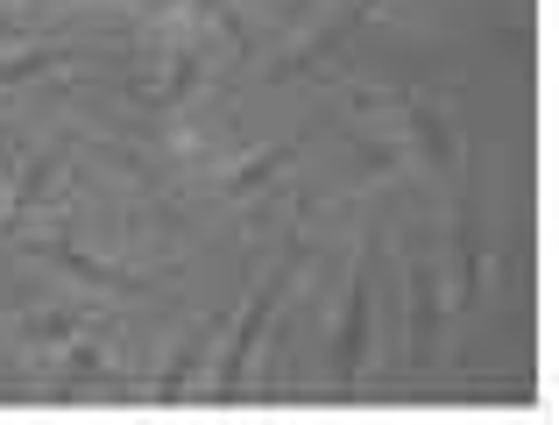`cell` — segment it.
<instances>
[{
    "mask_svg": "<svg viewBox=\"0 0 559 425\" xmlns=\"http://www.w3.org/2000/svg\"><path fill=\"white\" fill-rule=\"evenodd\" d=\"M396 142H404V156L418 170H432V178H453V164H461V135H453V121L432 99H396Z\"/></svg>",
    "mask_w": 559,
    "mask_h": 425,
    "instance_id": "6da1fadb",
    "label": "cell"
},
{
    "mask_svg": "<svg viewBox=\"0 0 559 425\" xmlns=\"http://www.w3.org/2000/svg\"><path fill=\"white\" fill-rule=\"evenodd\" d=\"M284 291H290V270H276L270 284L255 291V305L241 312V327H234V341H227V355H219V369H213V390H234L248 376V355H255V341H262V327H270V312L284 305Z\"/></svg>",
    "mask_w": 559,
    "mask_h": 425,
    "instance_id": "7a4b0ae2",
    "label": "cell"
},
{
    "mask_svg": "<svg viewBox=\"0 0 559 425\" xmlns=\"http://www.w3.org/2000/svg\"><path fill=\"white\" fill-rule=\"evenodd\" d=\"M361 362H369V262H355V276H347V305L333 327V376L355 383Z\"/></svg>",
    "mask_w": 559,
    "mask_h": 425,
    "instance_id": "3957f363",
    "label": "cell"
},
{
    "mask_svg": "<svg viewBox=\"0 0 559 425\" xmlns=\"http://www.w3.org/2000/svg\"><path fill=\"white\" fill-rule=\"evenodd\" d=\"M404 298H411V355H432L439 319H447V305H453L447 276H432L425 262H411V270H404Z\"/></svg>",
    "mask_w": 559,
    "mask_h": 425,
    "instance_id": "277c9868",
    "label": "cell"
},
{
    "mask_svg": "<svg viewBox=\"0 0 559 425\" xmlns=\"http://www.w3.org/2000/svg\"><path fill=\"white\" fill-rule=\"evenodd\" d=\"M57 164H64V150H43L28 170H14V192H8V206H0V220H22L28 206H36V199L57 185Z\"/></svg>",
    "mask_w": 559,
    "mask_h": 425,
    "instance_id": "5b68a950",
    "label": "cell"
},
{
    "mask_svg": "<svg viewBox=\"0 0 559 425\" xmlns=\"http://www.w3.org/2000/svg\"><path fill=\"white\" fill-rule=\"evenodd\" d=\"M43 262H57V270H71L79 284H99V291H114V284H135L128 270H107V262L79 256V248H64V241H43Z\"/></svg>",
    "mask_w": 559,
    "mask_h": 425,
    "instance_id": "8992f818",
    "label": "cell"
},
{
    "mask_svg": "<svg viewBox=\"0 0 559 425\" xmlns=\"http://www.w3.org/2000/svg\"><path fill=\"white\" fill-rule=\"evenodd\" d=\"M199 71H205V64H199V50H178V57H170V71L150 85V107H185L191 85H199Z\"/></svg>",
    "mask_w": 559,
    "mask_h": 425,
    "instance_id": "52a82bcc",
    "label": "cell"
},
{
    "mask_svg": "<svg viewBox=\"0 0 559 425\" xmlns=\"http://www.w3.org/2000/svg\"><path fill=\"white\" fill-rule=\"evenodd\" d=\"M213 341H219V327H199V333H191L178 355H170V369H164V383H156V390H164V398H178L191 376H199V362H205V347H213Z\"/></svg>",
    "mask_w": 559,
    "mask_h": 425,
    "instance_id": "ba28073f",
    "label": "cell"
},
{
    "mask_svg": "<svg viewBox=\"0 0 559 425\" xmlns=\"http://www.w3.org/2000/svg\"><path fill=\"white\" fill-rule=\"evenodd\" d=\"M284 164H290V150H262V156H248V164L227 178V199H248V192H262V185H270Z\"/></svg>",
    "mask_w": 559,
    "mask_h": 425,
    "instance_id": "9c48e42d",
    "label": "cell"
},
{
    "mask_svg": "<svg viewBox=\"0 0 559 425\" xmlns=\"http://www.w3.org/2000/svg\"><path fill=\"white\" fill-rule=\"evenodd\" d=\"M22 333L36 347H71V333H79V312H28Z\"/></svg>",
    "mask_w": 559,
    "mask_h": 425,
    "instance_id": "30bf717a",
    "label": "cell"
},
{
    "mask_svg": "<svg viewBox=\"0 0 559 425\" xmlns=\"http://www.w3.org/2000/svg\"><path fill=\"white\" fill-rule=\"evenodd\" d=\"M57 64H64V57H57V50H22V57H8V64H0V85H28V79H50Z\"/></svg>",
    "mask_w": 559,
    "mask_h": 425,
    "instance_id": "8fae6325",
    "label": "cell"
},
{
    "mask_svg": "<svg viewBox=\"0 0 559 425\" xmlns=\"http://www.w3.org/2000/svg\"><path fill=\"white\" fill-rule=\"evenodd\" d=\"M99 376H107L99 347H93V341H71V355H64V383H99Z\"/></svg>",
    "mask_w": 559,
    "mask_h": 425,
    "instance_id": "7c38bea8",
    "label": "cell"
},
{
    "mask_svg": "<svg viewBox=\"0 0 559 425\" xmlns=\"http://www.w3.org/2000/svg\"><path fill=\"white\" fill-rule=\"evenodd\" d=\"M8 178H14V150L0 142V206H8Z\"/></svg>",
    "mask_w": 559,
    "mask_h": 425,
    "instance_id": "4fadbf2b",
    "label": "cell"
},
{
    "mask_svg": "<svg viewBox=\"0 0 559 425\" xmlns=\"http://www.w3.org/2000/svg\"><path fill=\"white\" fill-rule=\"evenodd\" d=\"M22 36V22H14V14H0V43H14Z\"/></svg>",
    "mask_w": 559,
    "mask_h": 425,
    "instance_id": "5bb4252c",
    "label": "cell"
},
{
    "mask_svg": "<svg viewBox=\"0 0 559 425\" xmlns=\"http://www.w3.org/2000/svg\"><path fill=\"white\" fill-rule=\"evenodd\" d=\"M199 8H219V0H199Z\"/></svg>",
    "mask_w": 559,
    "mask_h": 425,
    "instance_id": "9a60e30c",
    "label": "cell"
}]
</instances>
